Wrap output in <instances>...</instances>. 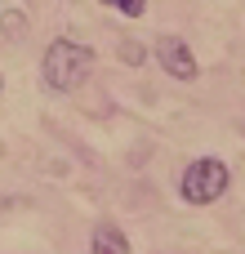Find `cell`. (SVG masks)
Masks as SVG:
<instances>
[{
  "instance_id": "cell-1",
  "label": "cell",
  "mask_w": 245,
  "mask_h": 254,
  "mask_svg": "<svg viewBox=\"0 0 245 254\" xmlns=\"http://www.w3.org/2000/svg\"><path fill=\"white\" fill-rule=\"evenodd\" d=\"M94 71V49L71 40V36H58L45 45V58H40V76L54 94H76Z\"/></svg>"
},
{
  "instance_id": "cell-2",
  "label": "cell",
  "mask_w": 245,
  "mask_h": 254,
  "mask_svg": "<svg viewBox=\"0 0 245 254\" xmlns=\"http://www.w3.org/2000/svg\"><path fill=\"white\" fill-rule=\"evenodd\" d=\"M228 188H232V170L219 156H196L179 179V196L187 205H214V201H223Z\"/></svg>"
},
{
  "instance_id": "cell-3",
  "label": "cell",
  "mask_w": 245,
  "mask_h": 254,
  "mask_svg": "<svg viewBox=\"0 0 245 254\" xmlns=\"http://www.w3.org/2000/svg\"><path fill=\"white\" fill-rule=\"evenodd\" d=\"M152 54H156V63H161L174 80H196V76H201V63H196V54H192V45H187L183 36H161Z\"/></svg>"
},
{
  "instance_id": "cell-4",
  "label": "cell",
  "mask_w": 245,
  "mask_h": 254,
  "mask_svg": "<svg viewBox=\"0 0 245 254\" xmlns=\"http://www.w3.org/2000/svg\"><path fill=\"white\" fill-rule=\"evenodd\" d=\"M89 254H134V250H129V237H125L121 228L103 223V228L94 232V241H89Z\"/></svg>"
},
{
  "instance_id": "cell-5",
  "label": "cell",
  "mask_w": 245,
  "mask_h": 254,
  "mask_svg": "<svg viewBox=\"0 0 245 254\" xmlns=\"http://www.w3.org/2000/svg\"><path fill=\"white\" fill-rule=\"evenodd\" d=\"M0 36H4V40H13V45H22V40L31 36L27 13H22V9H4V18H0Z\"/></svg>"
},
{
  "instance_id": "cell-6",
  "label": "cell",
  "mask_w": 245,
  "mask_h": 254,
  "mask_svg": "<svg viewBox=\"0 0 245 254\" xmlns=\"http://www.w3.org/2000/svg\"><path fill=\"white\" fill-rule=\"evenodd\" d=\"M116 54H121V63H125V67H143V63H147V49H143L138 40H121V45H116Z\"/></svg>"
},
{
  "instance_id": "cell-7",
  "label": "cell",
  "mask_w": 245,
  "mask_h": 254,
  "mask_svg": "<svg viewBox=\"0 0 245 254\" xmlns=\"http://www.w3.org/2000/svg\"><path fill=\"white\" fill-rule=\"evenodd\" d=\"M103 4H116L125 18H143L147 13V0H103Z\"/></svg>"
},
{
  "instance_id": "cell-8",
  "label": "cell",
  "mask_w": 245,
  "mask_h": 254,
  "mask_svg": "<svg viewBox=\"0 0 245 254\" xmlns=\"http://www.w3.org/2000/svg\"><path fill=\"white\" fill-rule=\"evenodd\" d=\"M0 94H4V76H0Z\"/></svg>"
}]
</instances>
